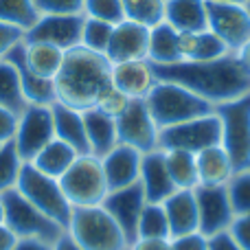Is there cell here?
Returning <instances> with one entry per match:
<instances>
[{"instance_id": "41", "label": "cell", "mask_w": 250, "mask_h": 250, "mask_svg": "<svg viewBox=\"0 0 250 250\" xmlns=\"http://www.w3.org/2000/svg\"><path fill=\"white\" fill-rule=\"evenodd\" d=\"M229 233L244 250H250V213L235 215L229 226Z\"/></svg>"}, {"instance_id": "39", "label": "cell", "mask_w": 250, "mask_h": 250, "mask_svg": "<svg viewBox=\"0 0 250 250\" xmlns=\"http://www.w3.org/2000/svg\"><path fill=\"white\" fill-rule=\"evenodd\" d=\"M129 101L132 99H129L127 95H123V92L110 82L108 86L99 92V97H97V101H95L92 108L101 110L104 114H108V117H112V119H119L125 112V108L129 105Z\"/></svg>"}, {"instance_id": "7", "label": "cell", "mask_w": 250, "mask_h": 250, "mask_svg": "<svg viewBox=\"0 0 250 250\" xmlns=\"http://www.w3.org/2000/svg\"><path fill=\"white\" fill-rule=\"evenodd\" d=\"M222 125V143L235 165V171L250 167V92L215 105Z\"/></svg>"}, {"instance_id": "42", "label": "cell", "mask_w": 250, "mask_h": 250, "mask_svg": "<svg viewBox=\"0 0 250 250\" xmlns=\"http://www.w3.org/2000/svg\"><path fill=\"white\" fill-rule=\"evenodd\" d=\"M171 250H208V237L200 230L171 237Z\"/></svg>"}, {"instance_id": "21", "label": "cell", "mask_w": 250, "mask_h": 250, "mask_svg": "<svg viewBox=\"0 0 250 250\" xmlns=\"http://www.w3.org/2000/svg\"><path fill=\"white\" fill-rule=\"evenodd\" d=\"M165 215L169 222V233L171 237L200 230V215H198V202H195L193 189H178L163 202Z\"/></svg>"}, {"instance_id": "40", "label": "cell", "mask_w": 250, "mask_h": 250, "mask_svg": "<svg viewBox=\"0 0 250 250\" xmlns=\"http://www.w3.org/2000/svg\"><path fill=\"white\" fill-rule=\"evenodd\" d=\"M40 13H82L86 0H33Z\"/></svg>"}, {"instance_id": "48", "label": "cell", "mask_w": 250, "mask_h": 250, "mask_svg": "<svg viewBox=\"0 0 250 250\" xmlns=\"http://www.w3.org/2000/svg\"><path fill=\"white\" fill-rule=\"evenodd\" d=\"M53 250H82V248H79V244L68 235V230H64V233H62L60 237L55 239V244H53Z\"/></svg>"}, {"instance_id": "24", "label": "cell", "mask_w": 250, "mask_h": 250, "mask_svg": "<svg viewBox=\"0 0 250 250\" xmlns=\"http://www.w3.org/2000/svg\"><path fill=\"white\" fill-rule=\"evenodd\" d=\"M198 165V185L204 187H226L235 173V165L229 151L222 145H213L195 154Z\"/></svg>"}, {"instance_id": "36", "label": "cell", "mask_w": 250, "mask_h": 250, "mask_svg": "<svg viewBox=\"0 0 250 250\" xmlns=\"http://www.w3.org/2000/svg\"><path fill=\"white\" fill-rule=\"evenodd\" d=\"M22 165L24 163L18 156L13 141L2 143V147H0V195L18 185V176H20Z\"/></svg>"}, {"instance_id": "33", "label": "cell", "mask_w": 250, "mask_h": 250, "mask_svg": "<svg viewBox=\"0 0 250 250\" xmlns=\"http://www.w3.org/2000/svg\"><path fill=\"white\" fill-rule=\"evenodd\" d=\"M42 13L38 11L33 0H0V22L18 26L26 33Z\"/></svg>"}, {"instance_id": "37", "label": "cell", "mask_w": 250, "mask_h": 250, "mask_svg": "<svg viewBox=\"0 0 250 250\" xmlns=\"http://www.w3.org/2000/svg\"><path fill=\"white\" fill-rule=\"evenodd\" d=\"M226 191H229L235 215L250 213V167L237 169L226 185Z\"/></svg>"}, {"instance_id": "9", "label": "cell", "mask_w": 250, "mask_h": 250, "mask_svg": "<svg viewBox=\"0 0 250 250\" xmlns=\"http://www.w3.org/2000/svg\"><path fill=\"white\" fill-rule=\"evenodd\" d=\"M222 143V125L215 112L191 121L171 125L160 129L158 149H182L191 154H200L202 149Z\"/></svg>"}, {"instance_id": "47", "label": "cell", "mask_w": 250, "mask_h": 250, "mask_svg": "<svg viewBox=\"0 0 250 250\" xmlns=\"http://www.w3.org/2000/svg\"><path fill=\"white\" fill-rule=\"evenodd\" d=\"M129 250H171V239H136Z\"/></svg>"}, {"instance_id": "28", "label": "cell", "mask_w": 250, "mask_h": 250, "mask_svg": "<svg viewBox=\"0 0 250 250\" xmlns=\"http://www.w3.org/2000/svg\"><path fill=\"white\" fill-rule=\"evenodd\" d=\"M77 156L79 154L70 145L62 143L60 138H53L46 147H42V149L38 151V156L31 160V165H33L38 171H42V173H46V176L60 180V178L68 171L70 165L75 163Z\"/></svg>"}, {"instance_id": "14", "label": "cell", "mask_w": 250, "mask_h": 250, "mask_svg": "<svg viewBox=\"0 0 250 250\" xmlns=\"http://www.w3.org/2000/svg\"><path fill=\"white\" fill-rule=\"evenodd\" d=\"M145 204H147V198H145V191H143L141 182H134V185L123 187V189L108 191V195L101 202V207L112 215V220L123 230L129 246L136 242L138 220H141V213L145 208Z\"/></svg>"}, {"instance_id": "2", "label": "cell", "mask_w": 250, "mask_h": 250, "mask_svg": "<svg viewBox=\"0 0 250 250\" xmlns=\"http://www.w3.org/2000/svg\"><path fill=\"white\" fill-rule=\"evenodd\" d=\"M112 64L101 53L75 46L64 53L60 73L55 75V101L75 110L95 105L99 92L110 83Z\"/></svg>"}, {"instance_id": "27", "label": "cell", "mask_w": 250, "mask_h": 250, "mask_svg": "<svg viewBox=\"0 0 250 250\" xmlns=\"http://www.w3.org/2000/svg\"><path fill=\"white\" fill-rule=\"evenodd\" d=\"M147 60L154 66H167L180 62L178 53V31L169 22H158L149 29V48H147Z\"/></svg>"}, {"instance_id": "11", "label": "cell", "mask_w": 250, "mask_h": 250, "mask_svg": "<svg viewBox=\"0 0 250 250\" xmlns=\"http://www.w3.org/2000/svg\"><path fill=\"white\" fill-rule=\"evenodd\" d=\"M207 29L215 33L230 53H237L250 40V13L246 4L207 2Z\"/></svg>"}, {"instance_id": "23", "label": "cell", "mask_w": 250, "mask_h": 250, "mask_svg": "<svg viewBox=\"0 0 250 250\" xmlns=\"http://www.w3.org/2000/svg\"><path fill=\"white\" fill-rule=\"evenodd\" d=\"M178 53L180 62H208L230 53L215 33L204 31H178Z\"/></svg>"}, {"instance_id": "44", "label": "cell", "mask_w": 250, "mask_h": 250, "mask_svg": "<svg viewBox=\"0 0 250 250\" xmlns=\"http://www.w3.org/2000/svg\"><path fill=\"white\" fill-rule=\"evenodd\" d=\"M16 125H18V114L0 105V143L13 141V134H16Z\"/></svg>"}, {"instance_id": "29", "label": "cell", "mask_w": 250, "mask_h": 250, "mask_svg": "<svg viewBox=\"0 0 250 250\" xmlns=\"http://www.w3.org/2000/svg\"><path fill=\"white\" fill-rule=\"evenodd\" d=\"M62 48L44 42H24V62L38 77L42 79H55L60 73L62 62H64Z\"/></svg>"}, {"instance_id": "22", "label": "cell", "mask_w": 250, "mask_h": 250, "mask_svg": "<svg viewBox=\"0 0 250 250\" xmlns=\"http://www.w3.org/2000/svg\"><path fill=\"white\" fill-rule=\"evenodd\" d=\"M51 112H53V127H55V138H60V141L66 143V145H70L79 156H82V154H90L82 110L68 108V105L55 101V104L51 105Z\"/></svg>"}, {"instance_id": "38", "label": "cell", "mask_w": 250, "mask_h": 250, "mask_svg": "<svg viewBox=\"0 0 250 250\" xmlns=\"http://www.w3.org/2000/svg\"><path fill=\"white\" fill-rule=\"evenodd\" d=\"M82 13L86 18L104 20V22H108V24H119V22L125 20L121 0H86Z\"/></svg>"}, {"instance_id": "30", "label": "cell", "mask_w": 250, "mask_h": 250, "mask_svg": "<svg viewBox=\"0 0 250 250\" xmlns=\"http://www.w3.org/2000/svg\"><path fill=\"white\" fill-rule=\"evenodd\" d=\"M167 171L171 176L176 189H195L198 187V165L195 154L182 149H163Z\"/></svg>"}, {"instance_id": "18", "label": "cell", "mask_w": 250, "mask_h": 250, "mask_svg": "<svg viewBox=\"0 0 250 250\" xmlns=\"http://www.w3.org/2000/svg\"><path fill=\"white\" fill-rule=\"evenodd\" d=\"M99 160H101V167H104V176L110 191L129 187L134 182H138V178H141L143 154L129 145L119 143L117 147H112Z\"/></svg>"}, {"instance_id": "50", "label": "cell", "mask_w": 250, "mask_h": 250, "mask_svg": "<svg viewBox=\"0 0 250 250\" xmlns=\"http://www.w3.org/2000/svg\"><path fill=\"white\" fill-rule=\"evenodd\" d=\"M235 55L239 57V62H242V66L248 70V75H250V40H248L246 44H244L242 48H239L237 53H235Z\"/></svg>"}, {"instance_id": "53", "label": "cell", "mask_w": 250, "mask_h": 250, "mask_svg": "<svg viewBox=\"0 0 250 250\" xmlns=\"http://www.w3.org/2000/svg\"><path fill=\"white\" fill-rule=\"evenodd\" d=\"M246 9H248V13H250V0H248V2H246Z\"/></svg>"}, {"instance_id": "45", "label": "cell", "mask_w": 250, "mask_h": 250, "mask_svg": "<svg viewBox=\"0 0 250 250\" xmlns=\"http://www.w3.org/2000/svg\"><path fill=\"white\" fill-rule=\"evenodd\" d=\"M208 250H244L230 237L229 230H222V233H215L208 237Z\"/></svg>"}, {"instance_id": "10", "label": "cell", "mask_w": 250, "mask_h": 250, "mask_svg": "<svg viewBox=\"0 0 250 250\" xmlns=\"http://www.w3.org/2000/svg\"><path fill=\"white\" fill-rule=\"evenodd\" d=\"M53 138H55V127H53L51 105L29 104L24 112L18 117L16 134H13V145L22 163H31L38 151L46 147Z\"/></svg>"}, {"instance_id": "54", "label": "cell", "mask_w": 250, "mask_h": 250, "mask_svg": "<svg viewBox=\"0 0 250 250\" xmlns=\"http://www.w3.org/2000/svg\"><path fill=\"white\" fill-rule=\"evenodd\" d=\"M0 147H2V143H0Z\"/></svg>"}, {"instance_id": "49", "label": "cell", "mask_w": 250, "mask_h": 250, "mask_svg": "<svg viewBox=\"0 0 250 250\" xmlns=\"http://www.w3.org/2000/svg\"><path fill=\"white\" fill-rule=\"evenodd\" d=\"M16 239L18 237L7 229V226L0 224V250H13V246H16Z\"/></svg>"}, {"instance_id": "16", "label": "cell", "mask_w": 250, "mask_h": 250, "mask_svg": "<svg viewBox=\"0 0 250 250\" xmlns=\"http://www.w3.org/2000/svg\"><path fill=\"white\" fill-rule=\"evenodd\" d=\"M147 48H149V29L136 22L123 20L114 24L112 38L105 48V57L110 64L129 60H147Z\"/></svg>"}, {"instance_id": "1", "label": "cell", "mask_w": 250, "mask_h": 250, "mask_svg": "<svg viewBox=\"0 0 250 250\" xmlns=\"http://www.w3.org/2000/svg\"><path fill=\"white\" fill-rule=\"evenodd\" d=\"M154 70L158 79L180 83L211 105L226 104L250 92V75L235 53H226L208 62H176L167 66H154Z\"/></svg>"}, {"instance_id": "17", "label": "cell", "mask_w": 250, "mask_h": 250, "mask_svg": "<svg viewBox=\"0 0 250 250\" xmlns=\"http://www.w3.org/2000/svg\"><path fill=\"white\" fill-rule=\"evenodd\" d=\"M110 82L129 99H145L158 83V75L149 60H129L112 64Z\"/></svg>"}, {"instance_id": "8", "label": "cell", "mask_w": 250, "mask_h": 250, "mask_svg": "<svg viewBox=\"0 0 250 250\" xmlns=\"http://www.w3.org/2000/svg\"><path fill=\"white\" fill-rule=\"evenodd\" d=\"M0 202H2V211H4L2 224L16 237H40L46 239V242H55L64 233V229L60 224H55L51 217H46L42 211H38L16 187L4 191L0 195Z\"/></svg>"}, {"instance_id": "5", "label": "cell", "mask_w": 250, "mask_h": 250, "mask_svg": "<svg viewBox=\"0 0 250 250\" xmlns=\"http://www.w3.org/2000/svg\"><path fill=\"white\" fill-rule=\"evenodd\" d=\"M16 189L33 204L38 211H42L46 217H51L55 224L62 229H68L70 215H73V207L66 200L62 185L57 178H51L46 173L38 171L31 163H24L18 176Z\"/></svg>"}, {"instance_id": "46", "label": "cell", "mask_w": 250, "mask_h": 250, "mask_svg": "<svg viewBox=\"0 0 250 250\" xmlns=\"http://www.w3.org/2000/svg\"><path fill=\"white\" fill-rule=\"evenodd\" d=\"M55 242H46L40 237H18L13 250H53Z\"/></svg>"}, {"instance_id": "51", "label": "cell", "mask_w": 250, "mask_h": 250, "mask_svg": "<svg viewBox=\"0 0 250 250\" xmlns=\"http://www.w3.org/2000/svg\"><path fill=\"white\" fill-rule=\"evenodd\" d=\"M207 2H233V4H246L248 0H207Z\"/></svg>"}, {"instance_id": "4", "label": "cell", "mask_w": 250, "mask_h": 250, "mask_svg": "<svg viewBox=\"0 0 250 250\" xmlns=\"http://www.w3.org/2000/svg\"><path fill=\"white\" fill-rule=\"evenodd\" d=\"M68 235L82 250H127L129 242L104 207H77L68 222Z\"/></svg>"}, {"instance_id": "43", "label": "cell", "mask_w": 250, "mask_h": 250, "mask_svg": "<svg viewBox=\"0 0 250 250\" xmlns=\"http://www.w3.org/2000/svg\"><path fill=\"white\" fill-rule=\"evenodd\" d=\"M22 40H24V31L18 29V26L0 22V57H4L16 44H20Z\"/></svg>"}, {"instance_id": "32", "label": "cell", "mask_w": 250, "mask_h": 250, "mask_svg": "<svg viewBox=\"0 0 250 250\" xmlns=\"http://www.w3.org/2000/svg\"><path fill=\"white\" fill-rule=\"evenodd\" d=\"M171 239L169 222L160 202H147L138 220L136 239Z\"/></svg>"}, {"instance_id": "6", "label": "cell", "mask_w": 250, "mask_h": 250, "mask_svg": "<svg viewBox=\"0 0 250 250\" xmlns=\"http://www.w3.org/2000/svg\"><path fill=\"white\" fill-rule=\"evenodd\" d=\"M62 191L70 207H101L104 198L108 195V182L104 176L101 160L92 154H82L75 158L68 171L60 178Z\"/></svg>"}, {"instance_id": "31", "label": "cell", "mask_w": 250, "mask_h": 250, "mask_svg": "<svg viewBox=\"0 0 250 250\" xmlns=\"http://www.w3.org/2000/svg\"><path fill=\"white\" fill-rule=\"evenodd\" d=\"M0 105L11 112H16L20 117L24 112L26 104L24 95H22L20 88V79H18V73L13 68V64L4 57H0Z\"/></svg>"}, {"instance_id": "13", "label": "cell", "mask_w": 250, "mask_h": 250, "mask_svg": "<svg viewBox=\"0 0 250 250\" xmlns=\"http://www.w3.org/2000/svg\"><path fill=\"white\" fill-rule=\"evenodd\" d=\"M117 134L119 143L134 147L141 154H149V151L158 149L160 129L151 119L145 99L129 101L125 112L117 119Z\"/></svg>"}, {"instance_id": "52", "label": "cell", "mask_w": 250, "mask_h": 250, "mask_svg": "<svg viewBox=\"0 0 250 250\" xmlns=\"http://www.w3.org/2000/svg\"><path fill=\"white\" fill-rule=\"evenodd\" d=\"M4 222V211H2V202H0V224Z\"/></svg>"}, {"instance_id": "20", "label": "cell", "mask_w": 250, "mask_h": 250, "mask_svg": "<svg viewBox=\"0 0 250 250\" xmlns=\"http://www.w3.org/2000/svg\"><path fill=\"white\" fill-rule=\"evenodd\" d=\"M138 182H141L143 191H145L147 202L163 204L173 191H178L171 176H169V171H167V163H165L163 149H154V151H149V154H143L141 178H138Z\"/></svg>"}, {"instance_id": "34", "label": "cell", "mask_w": 250, "mask_h": 250, "mask_svg": "<svg viewBox=\"0 0 250 250\" xmlns=\"http://www.w3.org/2000/svg\"><path fill=\"white\" fill-rule=\"evenodd\" d=\"M125 20L143 24L147 29L165 20V0H121Z\"/></svg>"}, {"instance_id": "3", "label": "cell", "mask_w": 250, "mask_h": 250, "mask_svg": "<svg viewBox=\"0 0 250 250\" xmlns=\"http://www.w3.org/2000/svg\"><path fill=\"white\" fill-rule=\"evenodd\" d=\"M145 104L154 123L158 125V129L171 127V125L215 112V105L204 101L195 92L187 90L180 83L163 82V79H158V83L145 97Z\"/></svg>"}, {"instance_id": "35", "label": "cell", "mask_w": 250, "mask_h": 250, "mask_svg": "<svg viewBox=\"0 0 250 250\" xmlns=\"http://www.w3.org/2000/svg\"><path fill=\"white\" fill-rule=\"evenodd\" d=\"M112 29L114 24H108L104 20H95V18H86L82 26V44L79 46L105 55V48H108L110 38H112Z\"/></svg>"}, {"instance_id": "19", "label": "cell", "mask_w": 250, "mask_h": 250, "mask_svg": "<svg viewBox=\"0 0 250 250\" xmlns=\"http://www.w3.org/2000/svg\"><path fill=\"white\" fill-rule=\"evenodd\" d=\"M4 60H9L13 64L20 79V88L22 95H24L26 104H38V105H53L55 104V83L53 79H42L33 73V70L26 66L24 62V40L20 44L11 48V51L4 55Z\"/></svg>"}, {"instance_id": "25", "label": "cell", "mask_w": 250, "mask_h": 250, "mask_svg": "<svg viewBox=\"0 0 250 250\" xmlns=\"http://www.w3.org/2000/svg\"><path fill=\"white\" fill-rule=\"evenodd\" d=\"M83 125H86V138L90 154L97 158H104L112 147L119 145V134H117V119L104 114L97 108L82 110Z\"/></svg>"}, {"instance_id": "55", "label": "cell", "mask_w": 250, "mask_h": 250, "mask_svg": "<svg viewBox=\"0 0 250 250\" xmlns=\"http://www.w3.org/2000/svg\"><path fill=\"white\" fill-rule=\"evenodd\" d=\"M127 250H129V248H127Z\"/></svg>"}, {"instance_id": "15", "label": "cell", "mask_w": 250, "mask_h": 250, "mask_svg": "<svg viewBox=\"0 0 250 250\" xmlns=\"http://www.w3.org/2000/svg\"><path fill=\"white\" fill-rule=\"evenodd\" d=\"M195 202H198V215H200V233L207 237L222 230H229L230 222L235 217L233 204H230L226 187H204L198 185L193 189Z\"/></svg>"}, {"instance_id": "12", "label": "cell", "mask_w": 250, "mask_h": 250, "mask_svg": "<svg viewBox=\"0 0 250 250\" xmlns=\"http://www.w3.org/2000/svg\"><path fill=\"white\" fill-rule=\"evenodd\" d=\"M83 20V13H42L24 33V42H44L62 51H70L82 44Z\"/></svg>"}, {"instance_id": "26", "label": "cell", "mask_w": 250, "mask_h": 250, "mask_svg": "<svg viewBox=\"0 0 250 250\" xmlns=\"http://www.w3.org/2000/svg\"><path fill=\"white\" fill-rule=\"evenodd\" d=\"M165 22L176 31L207 29V0H165Z\"/></svg>"}]
</instances>
